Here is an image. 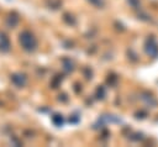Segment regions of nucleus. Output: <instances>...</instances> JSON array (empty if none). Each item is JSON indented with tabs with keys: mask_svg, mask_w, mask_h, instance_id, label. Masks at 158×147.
Here are the masks:
<instances>
[{
	"mask_svg": "<svg viewBox=\"0 0 158 147\" xmlns=\"http://www.w3.org/2000/svg\"><path fill=\"white\" fill-rule=\"evenodd\" d=\"M19 43L22 47V49L26 52H33L37 48V40L35 35L28 30H23L22 32H20Z\"/></svg>",
	"mask_w": 158,
	"mask_h": 147,
	"instance_id": "1",
	"label": "nucleus"
},
{
	"mask_svg": "<svg viewBox=\"0 0 158 147\" xmlns=\"http://www.w3.org/2000/svg\"><path fill=\"white\" fill-rule=\"evenodd\" d=\"M144 51L152 58H157L158 57V43H157V41L153 37H149L146 41V43H144Z\"/></svg>",
	"mask_w": 158,
	"mask_h": 147,
	"instance_id": "2",
	"label": "nucleus"
},
{
	"mask_svg": "<svg viewBox=\"0 0 158 147\" xmlns=\"http://www.w3.org/2000/svg\"><path fill=\"white\" fill-rule=\"evenodd\" d=\"M10 80H11V83H12L15 86H17V88L25 86V85H26V82H27L26 75H25V74H21V73H15V74H12V75L10 77Z\"/></svg>",
	"mask_w": 158,
	"mask_h": 147,
	"instance_id": "3",
	"label": "nucleus"
},
{
	"mask_svg": "<svg viewBox=\"0 0 158 147\" xmlns=\"http://www.w3.org/2000/svg\"><path fill=\"white\" fill-rule=\"evenodd\" d=\"M10 49H11V43H10L9 37L2 31H0V52L1 53H6Z\"/></svg>",
	"mask_w": 158,
	"mask_h": 147,
	"instance_id": "4",
	"label": "nucleus"
},
{
	"mask_svg": "<svg viewBox=\"0 0 158 147\" xmlns=\"http://www.w3.org/2000/svg\"><path fill=\"white\" fill-rule=\"evenodd\" d=\"M19 21H20V16H19V14L15 12V11H12V12H10V14L6 16L5 23H6V26H7L9 28H14V27L17 26Z\"/></svg>",
	"mask_w": 158,
	"mask_h": 147,
	"instance_id": "5",
	"label": "nucleus"
},
{
	"mask_svg": "<svg viewBox=\"0 0 158 147\" xmlns=\"http://www.w3.org/2000/svg\"><path fill=\"white\" fill-rule=\"evenodd\" d=\"M142 100L147 104V105H149V106H154L156 104H157V101H156V99L151 95V94H148V93H144V94H142Z\"/></svg>",
	"mask_w": 158,
	"mask_h": 147,
	"instance_id": "6",
	"label": "nucleus"
},
{
	"mask_svg": "<svg viewBox=\"0 0 158 147\" xmlns=\"http://www.w3.org/2000/svg\"><path fill=\"white\" fill-rule=\"evenodd\" d=\"M63 20H64L65 23H68V25H70V26L75 25V19H74V16H73L72 14H69V12H65V14L63 15Z\"/></svg>",
	"mask_w": 158,
	"mask_h": 147,
	"instance_id": "7",
	"label": "nucleus"
},
{
	"mask_svg": "<svg viewBox=\"0 0 158 147\" xmlns=\"http://www.w3.org/2000/svg\"><path fill=\"white\" fill-rule=\"evenodd\" d=\"M60 5H62V0H47V6L49 9L57 10L58 7H60Z\"/></svg>",
	"mask_w": 158,
	"mask_h": 147,
	"instance_id": "8",
	"label": "nucleus"
},
{
	"mask_svg": "<svg viewBox=\"0 0 158 147\" xmlns=\"http://www.w3.org/2000/svg\"><path fill=\"white\" fill-rule=\"evenodd\" d=\"M52 122L56 125V126H62L63 125V122H64V120H63V116L62 115H59V114H57V115H53L52 116Z\"/></svg>",
	"mask_w": 158,
	"mask_h": 147,
	"instance_id": "9",
	"label": "nucleus"
},
{
	"mask_svg": "<svg viewBox=\"0 0 158 147\" xmlns=\"http://www.w3.org/2000/svg\"><path fill=\"white\" fill-rule=\"evenodd\" d=\"M91 5L96 6V7H102L104 6V0H88Z\"/></svg>",
	"mask_w": 158,
	"mask_h": 147,
	"instance_id": "10",
	"label": "nucleus"
},
{
	"mask_svg": "<svg viewBox=\"0 0 158 147\" xmlns=\"http://www.w3.org/2000/svg\"><path fill=\"white\" fill-rule=\"evenodd\" d=\"M60 82H62V78H59V75H56L54 79L52 80V86L53 88H58V85L60 84Z\"/></svg>",
	"mask_w": 158,
	"mask_h": 147,
	"instance_id": "11",
	"label": "nucleus"
},
{
	"mask_svg": "<svg viewBox=\"0 0 158 147\" xmlns=\"http://www.w3.org/2000/svg\"><path fill=\"white\" fill-rule=\"evenodd\" d=\"M63 63H64V68L67 70H73V64H72V62L69 59H64Z\"/></svg>",
	"mask_w": 158,
	"mask_h": 147,
	"instance_id": "12",
	"label": "nucleus"
},
{
	"mask_svg": "<svg viewBox=\"0 0 158 147\" xmlns=\"http://www.w3.org/2000/svg\"><path fill=\"white\" fill-rule=\"evenodd\" d=\"M104 95H105V90H104V88H102V86L98 88V90H96V96H98L99 99H102Z\"/></svg>",
	"mask_w": 158,
	"mask_h": 147,
	"instance_id": "13",
	"label": "nucleus"
},
{
	"mask_svg": "<svg viewBox=\"0 0 158 147\" xmlns=\"http://www.w3.org/2000/svg\"><path fill=\"white\" fill-rule=\"evenodd\" d=\"M127 2L133 7V9H137L139 6V0H127Z\"/></svg>",
	"mask_w": 158,
	"mask_h": 147,
	"instance_id": "14",
	"label": "nucleus"
}]
</instances>
